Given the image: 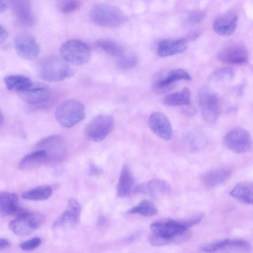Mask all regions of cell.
<instances>
[{"instance_id":"1","label":"cell","mask_w":253,"mask_h":253,"mask_svg":"<svg viewBox=\"0 0 253 253\" xmlns=\"http://www.w3.org/2000/svg\"><path fill=\"white\" fill-rule=\"evenodd\" d=\"M38 73L42 80L49 82L61 81L73 74L67 62L56 56L43 58L39 64Z\"/></svg>"},{"instance_id":"2","label":"cell","mask_w":253,"mask_h":253,"mask_svg":"<svg viewBox=\"0 0 253 253\" xmlns=\"http://www.w3.org/2000/svg\"><path fill=\"white\" fill-rule=\"evenodd\" d=\"M89 17L95 24L105 27H116L124 23L127 17L118 7L106 3L94 4L89 11Z\"/></svg>"},{"instance_id":"3","label":"cell","mask_w":253,"mask_h":253,"mask_svg":"<svg viewBox=\"0 0 253 253\" xmlns=\"http://www.w3.org/2000/svg\"><path fill=\"white\" fill-rule=\"evenodd\" d=\"M85 110L84 105L75 99H67L61 102L56 107L55 117L62 127L70 128L84 120Z\"/></svg>"},{"instance_id":"4","label":"cell","mask_w":253,"mask_h":253,"mask_svg":"<svg viewBox=\"0 0 253 253\" xmlns=\"http://www.w3.org/2000/svg\"><path fill=\"white\" fill-rule=\"evenodd\" d=\"M12 220L9 227L10 230L18 236L30 234L40 227L44 220V216L40 213L31 212L19 209Z\"/></svg>"},{"instance_id":"5","label":"cell","mask_w":253,"mask_h":253,"mask_svg":"<svg viewBox=\"0 0 253 253\" xmlns=\"http://www.w3.org/2000/svg\"><path fill=\"white\" fill-rule=\"evenodd\" d=\"M62 58L66 62L80 66L86 64L90 57L88 46L82 41L70 40L64 42L60 48Z\"/></svg>"},{"instance_id":"6","label":"cell","mask_w":253,"mask_h":253,"mask_svg":"<svg viewBox=\"0 0 253 253\" xmlns=\"http://www.w3.org/2000/svg\"><path fill=\"white\" fill-rule=\"evenodd\" d=\"M113 118L108 114H99L88 123L84 128L86 137L94 142L103 140L113 130Z\"/></svg>"},{"instance_id":"7","label":"cell","mask_w":253,"mask_h":253,"mask_svg":"<svg viewBox=\"0 0 253 253\" xmlns=\"http://www.w3.org/2000/svg\"><path fill=\"white\" fill-rule=\"evenodd\" d=\"M36 149L45 151L48 164H56L61 162L64 159L67 153L66 141L62 136L58 135L42 138L37 144Z\"/></svg>"},{"instance_id":"8","label":"cell","mask_w":253,"mask_h":253,"mask_svg":"<svg viewBox=\"0 0 253 253\" xmlns=\"http://www.w3.org/2000/svg\"><path fill=\"white\" fill-rule=\"evenodd\" d=\"M201 250L207 253H250L252 247L248 242L243 239H224L205 244L201 247Z\"/></svg>"},{"instance_id":"9","label":"cell","mask_w":253,"mask_h":253,"mask_svg":"<svg viewBox=\"0 0 253 253\" xmlns=\"http://www.w3.org/2000/svg\"><path fill=\"white\" fill-rule=\"evenodd\" d=\"M199 104L204 119L209 123L215 122L221 114V107L218 96L208 89L199 95Z\"/></svg>"},{"instance_id":"10","label":"cell","mask_w":253,"mask_h":253,"mask_svg":"<svg viewBox=\"0 0 253 253\" xmlns=\"http://www.w3.org/2000/svg\"><path fill=\"white\" fill-rule=\"evenodd\" d=\"M224 145L233 152L243 153L249 151L252 146L250 132L242 127H235L227 132L223 138Z\"/></svg>"},{"instance_id":"11","label":"cell","mask_w":253,"mask_h":253,"mask_svg":"<svg viewBox=\"0 0 253 253\" xmlns=\"http://www.w3.org/2000/svg\"><path fill=\"white\" fill-rule=\"evenodd\" d=\"M153 234L166 239L171 243L181 238L187 228L181 222L169 220L166 222H156L150 226Z\"/></svg>"},{"instance_id":"12","label":"cell","mask_w":253,"mask_h":253,"mask_svg":"<svg viewBox=\"0 0 253 253\" xmlns=\"http://www.w3.org/2000/svg\"><path fill=\"white\" fill-rule=\"evenodd\" d=\"M82 207L78 201L70 199L62 213L52 224L54 229H66L75 227L80 221Z\"/></svg>"},{"instance_id":"13","label":"cell","mask_w":253,"mask_h":253,"mask_svg":"<svg viewBox=\"0 0 253 253\" xmlns=\"http://www.w3.org/2000/svg\"><path fill=\"white\" fill-rule=\"evenodd\" d=\"M14 46L18 55L26 60L34 59L40 51L39 45L34 38L27 33H20L16 36Z\"/></svg>"},{"instance_id":"14","label":"cell","mask_w":253,"mask_h":253,"mask_svg":"<svg viewBox=\"0 0 253 253\" xmlns=\"http://www.w3.org/2000/svg\"><path fill=\"white\" fill-rule=\"evenodd\" d=\"M217 58L225 63L240 65L248 62V53L243 45L232 44L221 49L217 54Z\"/></svg>"},{"instance_id":"15","label":"cell","mask_w":253,"mask_h":253,"mask_svg":"<svg viewBox=\"0 0 253 253\" xmlns=\"http://www.w3.org/2000/svg\"><path fill=\"white\" fill-rule=\"evenodd\" d=\"M18 95L27 103L39 104L45 102L49 98L50 90L49 86L44 84L32 82L25 91Z\"/></svg>"},{"instance_id":"16","label":"cell","mask_w":253,"mask_h":253,"mask_svg":"<svg viewBox=\"0 0 253 253\" xmlns=\"http://www.w3.org/2000/svg\"><path fill=\"white\" fill-rule=\"evenodd\" d=\"M148 125L151 130L160 138L169 140L172 136V128L169 119L161 112L152 113L149 118Z\"/></svg>"},{"instance_id":"17","label":"cell","mask_w":253,"mask_h":253,"mask_svg":"<svg viewBox=\"0 0 253 253\" xmlns=\"http://www.w3.org/2000/svg\"><path fill=\"white\" fill-rule=\"evenodd\" d=\"M171 191V187L164 180L153 179L141 183L136 186L133 192L148 195L152 197H156L169 194Z\"/></svg>"},{"instance_id":"18","label":"cell","mask_w":253,"mask_h":253,"mask_svg":"<svg viewBox=\"0 0 253 253\" xmlns=\"http://www.w3.org/2000/svg\"><path fill=\"white\" fill-rule=\"evenodd\" d=\"M238 23V16L233 11H229L218 16L213 22V29L218 35L227 37L235 32Z\"/></svg>"},{"instance_id":"19","label":"cell","mask_w":253,"mask_h":253,"mask_svg":"<svg viewBox=\"0 0 253 253\" xmlns=\"http://www.w3.org/2000/svg\"><path fill=\"white\" fill-rule=\"evenodd\" d=\"M10 5L14 15L19 23L26 26H31L35 23V17L30 1L11 0Z\"/></svg>"},{"instance_id":"20","label":"cell","mask_w":253,"mask_h":253,"mask_svg":"<svg viewBox=\"0 0 253 253\" xmlns=\"http://www.w3.org/2000/svg\"><path fill=\"white\" fill-rule=\"evenodd\" d=\"M187 47L186 39H164L159 43L157 53L160 57H167L182 52Z\"/></svg>"},{"instance_id":"21","label":"cell","mask_w":253,"mask_h":253,"mask_svg":"<svg viewBox=\"0 0 253 253\" xmlns=\"http://www.w3.org/2000/svg\"><path fill=\"white\" fill-rule=\"evenodd\" d=\"M48 164L47 154L42 149H36L34 151L25 155L19 161L18 167L23 170H27Z\"/></svg>"},{"instance_id":"22","label":"cell","mask_w":253,"mask_h":253,"mask_svg":"<svg viewBox=\"0 0 253 253\" xmlns=\"http://www.w3.org/2000/svg\"><path fill=\"white\" fill-rule=\"evenodd\" d=\"M231 173L232 171L228 168L212 169L204 174L202 176V182L206 187H214L226 181Z\"/></svg>"},{"instance_id":"23","label":"cell","mask_w":253,"mask_h":253,"mask_svg":"<svg viewBox=\"0 0 253 253\" xmlns=\"http://www.w3.org/2000/svg\"><path fill=\"white\" fill-rule=\"evenodd\" d=\"M134 180L131 171L127 165H124L121 170L117 186V194L120 197L129 195L133 190Z\"/></svg>"},{"instance_id":"24","label":"cell","mask_w":253,"mask_h":253,"mask_svg":"<svg viewBox=\"0 0 253 253\" xmlns=\"http://www.w3.org/2000/svg\"><path fill=\"white\" fill-rule=\"evenodd\" d=\"M235 199L250 205H253V182L244 181L237 184L230 192Z\"/></svg>"},{"instance_id":"25","label":"cell","mask_w":253,"mask_h":253,"mask_svg":"<svg viewBox=\"0 0 253 253\" xmlns=\"http://www.w3.org/2000/svg\"><path fill=\"white\" fill-rule=\"evenodd\" d=\"M19 209L17 194L8 192L0 193V211L2 214L4 215H15Z\"/></svg>"},{"instance_id":"26","label":"cell","mask_w":253,"mask_h":253,"mask_svg":"<svg viewBox=\"0 0 253 253\" xmlns=\"http://www.w3.org/2000/svg\"><path fill=\"white\" fill-rule=\"evenodd\" d=\"M4 82L8 90L18 94L25 91L32 83L27 77L22 75H10L5 77Z\"/></svg>"},{"instance_id":"27","label":"cell","mask_w":253,"mask_h":253,"mask_svg":"<svg viewBox=\"0 0 253 253\" xmlns=\"http://www.w3.org/2000/svg\"><path fill=\"white\" fill-rule=\"evenodd\" d=\"M180 80H191V77L184 70L180 69L172 70L169 72L165 78L157 82L155 88L159 90L166 89L171 84Z\"/></svg>"},{"instance_id":"28","label":"cell","mask_w":253,"mask_h":253,"mask_svg":"<svg viewBox=\"0 0 253 253\" xmlns=\"http://www.w3.org/2000/svg\"><path fill=\"white\" fill-rule=\"evenodd\" d=\"M164 104L170 106H187L190 104L191 93L187 87L181 91L167 95L163 100Z\"/></svg>"},{"instance_id":"29","label":"cell","mask_w":253,"mask_h":253,"mask_svg":"<svg viewBox=\"0 0 253 253\" xmlns=\"http://www.w3.org/2000/svg\"><path fill=\"white\" fill-rule=\"evenodd\" d=\"M52 189L48 185H42L29 189L22 194L26 200L40 201L48 199L52 195Z\"/></svg>"},{"instance_id":"30","label":"cell","mask_w":253,"mask_h":253,"mask_svg":"<svg viewBox=\"0 0 253 253\" xmlns=\"http://www.w3.org/2000/svg\"><path fill=\"white\" fill-rule=\"evenodd\" d=\"M95 44L104 52L112 56H119L122 55L124 52L123 46L112 40L98 39L95 41Z\"/></svg>"},{"instance_id":"31","label":"cell","mask_w":253,"mask_h":253,"mask_svg":"<svg viewBox=\"0 0 253 253\" xmlns=\"http://www.w3.org/2000/svg\"><path fill=\"white\" fill-rule=\"evenodd\" d=\"M157 212L158 210L155 205L148 200L141 201L128 211V213H137L145 216H152L156 215Z\"/></svg>"},{"instance_id":"32","label":"cell","mask_w":253,"mask_h":253,"mask_svg":"<svg viewBox=\"0 0 253 253\" xmlns=\"http://www.w3.org/2000/svg\"><path fill=\"white\" fill-rule=\"evenodd\" d=\"M57 5L61 12L68 14L79 9L81 2L76 0H60L58 2Z\"/></svg>"},{"instance_id":"33","label":"cell","mask_w":253,"mask_h":253,"mask_svg":"<svg viewBox=\"0 0 253 253\" xmlns=\"http://www.w3.org/2000/svg\"><path fill=\"white\" fill-rule=\"evenodd\" d=\"M138 62L136 56L129 54L122 57L118 61V67L123 70H128L135 67Z\"/></svg>"},{"instance_id":"34","label":"cell","mask_w":253,"mask_h":253,"mask_svg":"<svg viewBox=\"0 0 253 253\" xmlns=\"http://www.w3.org/2000/svg\"><path fill=\"white\" fill-rule=\"evenodd\" d=\"M206 15V12L203 10L196 9L189 12L187 17L188 23L195 24L201 22Z\"/></svg>"},{"instance_id":"35","label":"cell","mask_w":253,"mask_h":253,"mask_svg":"<svg viewBox=\"0 0 253 253\" xmlns=\"http://www.w3.org/2000/svg\"><path fill=\"white\" fill-rule=\"evenodd\" d=\"M42 240L40 238L34 237L25 241L20 245L22 250L25 251H31L38 248L41 244Z\"/></svg>"},{"instance_id":"36","label":"cell","mask_w":253,"mask_h":253,"mask_svg":"<svg viewBox=\"0 0 253 253\" xmlns=\"http://www.w3.org/2000/svg\"><path fill=\"white\" fill-rule=\"evenodd\" d=\"M233 70L227 68L218 69L213 74V76L218 79H229L233 76Z\"/></svg>"},{"instance_id":"37","label":"cell","mask_w":253,"mask_h":253,"mask_svg":"<svg viewBox=\"0 0 253 253\" xmlns=\"http://www.w3.org/2000/svg\"><path fill=\"white\" fill-rule=\"evenodd\" d=\"M197 112L196 109L192 106L187 105L182 110V113L186 116L192 117L194 116Z\"/></svg>"},{"instance_id":"38","label":"cell","mask_w":253,"mask_h":253,"mask_svg":"<svg viewBox=\"0 0 253 253\" xmlns=\"http://www.w3.org/2000/svg\"><path fill=\"white\" fill-rule=\"evenodd\" d=\"M8 36V33L6 29L1 25L0 26V42L1 43L4 42Z\"/></svg>"},{"instance_id":"39","label":"cell","mask_w":253,"mask_h":253,"mask_svg":"<svg viewBox=\"0 0 253 253\" xmlns=\"http://www.w3.org/2000/svg\"><path fill=\"white\" fill-rule=\"evenodd\" d=\"M9 242L7 239L1 238L0 239V250L5 249L9 246Z\"/></svg>"},{"instance_id":"40","label":"cell","mask_w":253,"mask_h":253,"mask_svg":"<svg viewBox=\"0 0 253 253\" xmlns=\"http://www.w3.org/2000/svg\"><path fill=\"white\" fill-rule=\"evenodd\" d=\"M89 169L90 172L94 175L99 174L102 172L99 168L94 165L91 166Z\"/></svg>"},{"instance_id":"41","label":"cell","mask_w":253,"mask_h":253,"mask_svg":"<svg viewBox=\"0 0 253 253\" xmlns=\"http://www.w3.org/2000/svg\"><path fill=\"white\" fill-rule=\"evenodd\" d=\"M6 7H7L6 3L4 1H2V0H0V13H2V12H3L6 9Z\"/></svg>"},{"instance_id":"42","label":"cell","mask_w":253,"mask_h":253,"mask_svg":"<svg viewBox=\"0 0 253 253\" xmlns=\"http://www.w3.org/2000/svg\"><path fill=\"white\" fill-rule=\"evenodd\" d=\"M105 218L103 217H101L98 221L99 224L102 225L105 222Z\"/></svg>"},{"instance_id":"43","label":"cell","mask_w":253,"mask_h":253,"mask_svg":"<svg viewBox=\"0 0 253 253\" xmlns=\"http://www.w3.org/2000/svg\"><path fill=\"white\" fill-rule=\"evenodd\" d=\"M4 121V119H3V115L2 114V113L1 112V114H0V126H2V123Z\"/></svg>"}]
</instances>
